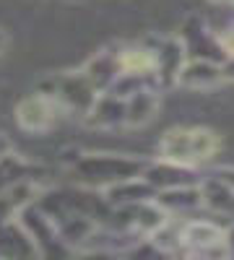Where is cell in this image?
I'll list each match as a JSON object with an SVG mask.
<instances>
[{
    "label": "cell",
    "mask_w": 234,
    "mask_h": 260,
    "mask_svg": "<svg viewBox=\"0 0 234 260\" xmlns=\"http://www.w3.org/2000/svg\"><path fill=\"white\" fill-rule=\"evenodd\" d=\"M214 148H216L214 136L203 133V130H190V133H187V143H182L180 133H172V138H169V154H172V159H180V161L206 159Z\"/></svg>",
    "instance_id": "6da1fadb"
}]
</instances>
